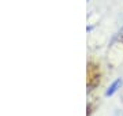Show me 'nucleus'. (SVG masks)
I'll return each instance as SVG.
<instances>
[{"mask_svg": "<svg viewBox=\"0 0 123 116\" xmlns=\"http://www.w3.org/2000/svg\"><path fill=\"white\" fill-rule=\"evenodd\" d=\"M120 86H122V79L119 78V79H116V81L114 82V83H112V85H111L110 87L107 89L105 96H107V97H111V96H114V94L116 93V92H118V89L120 87Z\"/></svg>", "mask_w": 123, "mask_h": 116, "instance_id": "1", "label": "nucleus"}]
</instances>
